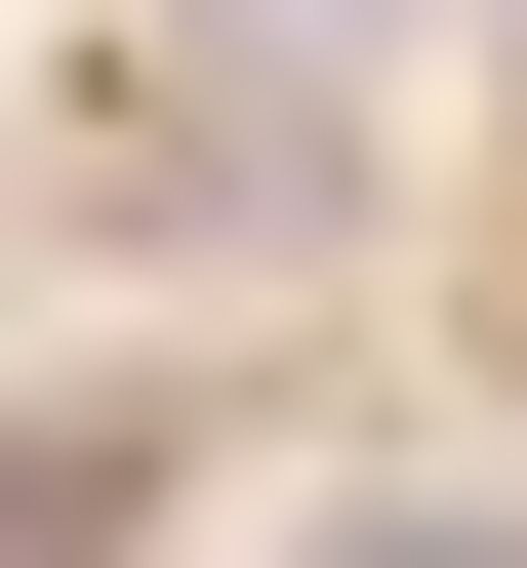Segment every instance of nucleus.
Masks as SVG:
<instances>
[{"instance_id":"f257e3e1","label":"nucleus","mask_w":527,"mask_h":568,"mask_svg":"<svg viewBox=\"0 0 527 568\" xmlns=\"http://www.w3.org/2000/svg\"><path fill=\"white\" fill-rule=\"evenodd\" d=\"M365 41H406V0H203V82H244V122H325Z\"/></svg>"},{"instance_id":"f03ea898","label":"nucleus","mask_w":527,"mask_h":568,"mask_svg":"<svg viewBox=\"0 0 527 568\" xmlns=\"http://www.w3.org/2000/svg\"><path fill=\"white\" fill-rule=\"evenodd\" d=\"M284 568H487V528H446V487H365V528H284Z\"/></svg>"}]
</instances>
